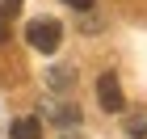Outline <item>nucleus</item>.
Returning <instances> with one entry per match:
<instances>
[{
	"label": "nucleus",
	"mask_w": 147,
	"mask_h": 139,
	"mask_svg": "<svg viewBox=\"0 0 147 139\" xmlns=\"http://www.w3.org/2000/svg\"><path fill=\"white\" fill-rule=\"evenodd\" d=\"M25 42L34 46V51H42V55H55L59 42H63V25L55 17H38V21L25 25Z\"/></svg>",
	"instance_id": "nucleus-1"
},
{
	"label": "nucleus",
	"mask_w": 147,
	"mask_h": 139,
	"mask_svg": "<svg viewBox=\"0 0 147 139\" xmlns=\"http://www.w3.org/2000/svg\"><path fill=\"white\" fill-rule=\"evenodd\" d=\"M63 4H71L76 13H88V9H92V0H63Z\"/></svg>",
	"instance_id": "nucleus-7"
},
{
	"label": "nucleus",
	"mask_w": 147,
	"mask_h": 139,
	"mask_svg": "<svg viewBox=\"0 0 147 139\" xmlns=\"http://www.w3.org/2000/svg\"><path fill=\"white\" fill-rule=\"evenodd\" d=\"M46 84H51V93H67L76 84V68H51L46 72Z\"/></svg>",
	"instance_id": "nucleus-4"
},
{
	"label": "nucleus",
	"mask_w": 147,
	"mask_h": 139,
	"mask_svg": "<svg viewBox=\"0 0 147 139\" xmlns=\"http://www.w3.org/2000/svg\"><path fill=\"white\" fill-rule=\"evenodd\" d=\"M46 118L59 122V127H80V105L63 101V105H46Z\"/></svg>",
	"instance_id": "nucleus-3"
},
{
	"label": "nucleus",
	"mask_w": 147,
	"mask_h": 139,
	"mask_svg": "<svg viewBox=\"0 0 147 139\" xmlns=\"http://www.w3.org/2000/svg\"><path fill=\"white\" fill-rule=\"evenodd\" d=\"M97 101H101L105 114H122V110H126V97H122L118 76H101V80H97Z\"/></svg>",
	"instance_id": "nucleus-2"
},
{
	"label": "nucleus",
	"mask_w": 147,
	"mask_h": 139,
	"mask_svg": "<svg viewBox=\"0 0 147 139\" xmlns=\"http://www.w3.org/2000/svg\"><path fill=\"white\" fill-rule=\"evenodd\" d=\"M126 135H130V139H147V110L126 114Z\"/></svg>",
	"instance_id": "nucleus-6"
},
{
	"label": "nucleus",
	"mask_w": 147,
	"mask_h": 139,
	"mask_svg": "<svg viewBox=\"0 0 147 139\" xmlns=\"http://www.w3.org/2000/svg\"><path fill=\"white\" fill-rule=\"evenodd\" d=\"M4 38H9V17L0 13V42H4Z\"/></svg>",
	"instance_id": "nucleus-8"
},
{
	"label": "nucleus",
	"mask_w": 147,
	"mask_h": 139,
	"mask_svg": "<svg viewBox=\"0 0 147 139\" xmlns=\"http://www.w3.org/2000/svg\"><path fill=\"white\" fill-rule=\"evenodd\" d=\"M67 139H71V135H67Z\"/></svg>",
	"instance_id": "nucleus-9"
},
{
	"label": "nucleus",
	"mask_w": 147,
	"mask_h": 139,
	"mask_svg": "<svg viewBox=\"0 0 147 139\" xmlns=\"http://www.w3.org/2000/svg\"><path fill=\"white\" fill-rule=\"evenodd\" d=\"M13 139H42V122L38 118H17L13 122Z\"/></svg>",
	"instance_id": "nucleus-5"
}]
</instances>
